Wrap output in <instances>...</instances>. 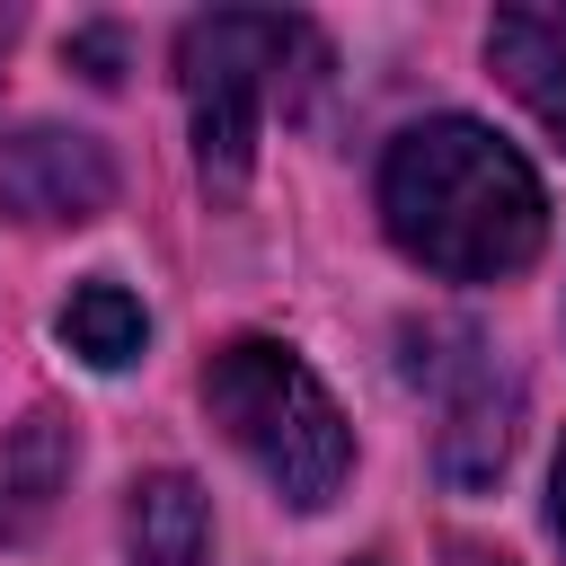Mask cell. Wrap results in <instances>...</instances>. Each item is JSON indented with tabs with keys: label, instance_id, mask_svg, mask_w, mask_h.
<instances>
[{
	"label": "cell",
	"instance_id": "obj_1",
	"mask_svg": "<svg viewBox=\"0 0 566 566\" xmlns=\"http://www.w3.org/2000/svg\"><path fill=\"white\" fill-rule=\"evenodd\" d=\"M380 221L389 239L451 283H495L539 256L548 239V195L513 142H495L469 115L407 124L380 159Z\"/></svg>",
	"mask_w": 566,
	"mask_h": 566
},
{
	"label": "cell",
	"instance_id": "obj_2",
	"mask_svg": "<svg viewBox=\"0 0 566 566\" xmlns=\"http://www.w3.org/2000/svg\"><path fill=\"white\" fill-rule=\"evenodd\" d=\"M203 407H212V424L256 460V478H265L283 504H301V513H318V504L345 486V469H354V433H345L327 380H318L292 345H274V336L221 345L212 371H203Z\"/></svg>",
	"mask_w": 566,
	"mask_h": 566
},
{
	"label": "cell",
	"instance_id": "obj_3",
	"mask_svg": "<svg viewBox=\"0 0 566 566\" xmlns=\"http://www.w3.org/2000/svg\"><path fill=\"white\" fill-rule=\"evenodd\" d=\"M318 71V35L301 18H265V9H212L177 35V80H186V115H195V159L203 177L239 186L265 133V106L292 97Z\"/></svg>",
	"mask_w": 566,
	"mask_h": 566
},
{
	"label": "cell",
	"instance_id": "obj_4",
	"mask_svg": "<svg viewBox=\"0 0 566 566\" xmlns=\"http://www.w3.org/2000/svg\"><path fill=\"white\" fill-rule=\"evenodd\" d=\"M407 371H416V389L442 398V433H433L442 478L451 486H486L504 469V451H513V380L495 371L478 327H460V318L407 327Z\"/></svg>",
	"mask_w": 566,
	"mask_h": 566
},
{
	"label": "cell",
	"instance_id": "obj_5",
	"mask_svg": "<svg viewBox=\"0 0 566 566\" xmlns=\"http://www.w3.org/2000/svg\"><path fill=\"white\" fill-rule=\"evenodd\" d=\"M115 203V159L88 133L27 124L0 142V212L9 221H97Z\"/></svg>",
	"mask_w": 566,
	"mask_h": 566
},
{
	"label": "cell",
	"instance_id": "obj_6",
	"mask_svg": "<svg viewBox=\"0 0 566 566\" xmlns=\"http://www.w3.org/2000/svg\"><path fill=\"white\" fill-rule=\"evenodd\" d=\"M486 62H495L504 88L566 142V0L495 9V27H486Z\"/></svg>",
	"mask_w": 566,
	"mask_h": 566
},
{
	"label": "cell",
	"instance_id": "obj_7",
	"mask_svg": "<svg viewBox=\"0 0 566 566\" xmlns=\"http://www.w3.org/2000/svg\"><path fill=\"white\" fill-rule=\"evenodd\" d=\"M124 548L133 566H203L212 557V504L186 469H150L124 504Z\"/></svg>",
	"mask_w": 566,
	"mask_h": 566
},
{
	"label": "cell",
	"instance_id": "obj_8",
	"mask_svg": "<svg viewBox=\"0 0 566 566\" xmlns=\"http://www.w3.org/2000/svg\"><path fill=\"white\" fill-rule=\"evenodd\" d=\"M62 478H71V424L44 416V407L18 416V424L0 433V539H27V531L53 513Z\"/></svg>",
	"mask_w": 566,
	"mask_h": 566
},
{
	"label": "cell",
	"instance_id": "obj_9",
	"mask_svg": "<svg viewBox=\"0 0 566 566\" xmlns=\"http://www.w3.org/2000/svg\"><path fill=\"white\" fill-rule=\"evenodd\" d=\"M142 336H150V318H142V301L124 283H80L62 301V345L80 363H97V371H124L142 354Z\"/></svg>",
	"mask_w": 566,
	"mask_h": 566
},
{
	"label": "cell",
	"instance_id": "obj_10",
	"mask_svg": "<svg viewBox=\"0 0 566 566\" xmlns=\"http://www.w3.org/2000/svg\"><path fill=\"white\" fill-rule=\"evenodd\" d=\"M548 513H557V539H566V451H557V478H548Z\"/></svg>",
	"mask_w": 566,
	"mask_h": 566
},
{
	"label": "cell",
	"instance_id": "obj_11",
	"mask_svg": "<svg viewBox=\"0 0 566 566\" xmlns=\"http://www.w3.org/2000/svg\"><path fill=\"white\" fill-rule=\"evenodd\" d=\"M363 566H380V557H363Z\"/></svg>",
	"mask_w": 566,
	"mask_h": 566
}]
</instances>
